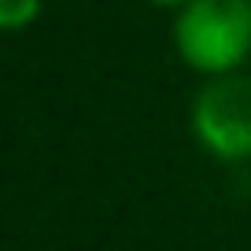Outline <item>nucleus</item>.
I'll return each mask as SVG.
<instances>
[{"instance_id":"nucleus-1","label":"nucleus","mask_w":251,"mask_h":251,"mask_svg":"<svg viewBox=\"0 0 251 251\" xmlns=\"http://www.w3.org/2000/svg\"><path fill=\"white\" fill-rule=\"evenodd\" d=\"M181 63L203 78L236 74L251 55V0H188L174 19Z\"/></svg>"},{"instance_id":"nucleus-3","label":"nucleus","mask_w":251,"mask_h":251,"mask_svg":"<svg viewBox=\"0 0 251 251\" xmlns=\"http://www.w3.org/2000/svg\"><path fill=\"white\" fill-rule=\"evenodd\" d=\"M45 0H0V33H15L37 23Z\"/></svg>"},{"instance_id":"nucleus-4","label":"nucleus","mask_w":251,"mask_h":251,"mask_svg":"<svg viewBox=\"0 0 251 251\" xmlns=\"http://www.w3.org/2000/svg\"><path fill=\"white\" fill-rule=\"evenodd\" d=\"M148 4H155V8H181V4H188V0H148Z\"/></svg>"},{"instance_id":"nucleus-2","label":"nucleus","mask_w":251,"mask_h":251,"mask_svg":"<svg viewBox=\"0 0 251 251\" xmlns=\"http://www.w3.org/2000/svg\"><path fill=\"white\" fill-rule=\"evenodd\" d=\"M192 137L218 163L251 159V78H211L192 100Z\"/></svg>"}]
</instances>
